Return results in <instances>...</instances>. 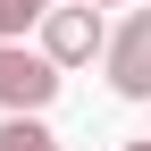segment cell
I'll return each instance as SVG.
<instances>
[{"label":"cell","instance_id":"cell-1","mask_svg":"<svg viewBox=\"0 0 151 151\" xmlns=\"http://www.w3.org/2000/svg\"><path fill=\"white\" fill-rule=\"evenodd\" d=\"M59 59L50 50H25V42H0V109H50L59 101Z\"/></svg>","mask_w":151,"mask_h":151},{"label":"cell","instance_id":"cell-2","mask_svg":"<svg viewBox=\"0 0 151 151\" xmlns=\"http://www.w3.org/2000/svg\"><path fill=\"white\" fill-rule=\"evenodd\" d=\"M42 50L59 67H92L109 50V25H101V9H92V0H67V9H50L42 17Z\"/></svg>","mask_w":151,"mask_h":151},{"label":"cell","instance_id":"cell-3","mask_svg":"<svg viewBox=\"0 0 151 151\" xmlns=\"http://www.w3.org/2000/svg\"><path fill=\"white\" fill-rule=\"evenodd\" d=\"M109 92L118 101H151V9H134L118 34H109Z\"/></svg>","mask_w":151,"mask_h":151},{"label":"cell","instance_id":"cell-4","mask_svg":"<svg viewBox=\"0 0 151 151\" xmlns=\"http://www.w3.org/2000/svg\"><path fill=\"white\" fill-rule=\"evenodd\" d=\"M0 151H59V134L42 126V109H9L0 118Z\"/></svg>","mask_w":151,"mask_h":151},{"label":"cell","instance_id":"cell-5","mask_svg":"<svg viewBox=\"0 0 151 151\" xmlns=\"http://www.w3.org/2000/svg\"><path fill=\"white\" fill-rule=\"evenodd\" d=\"M59 9V0H0V42H25V34H42V17Z\"/></svg>","mask_w":151,"mask_h":151},{"label":"cell","instance_id":"cell-6","mask_svg":"<svg viewBox=\"0 0 151 151\" xmlns=\"http://www.w3.org/2000/svg\"><path fill=\"white\" fill-rule=\"evenodd\" d=\"M92 9H126V0H92Z\"/></svg>","mask_w":151,"mask_h":151},{"label":"cell","instance_id":"cell-7","mask_svg":"<svg viewBox=\"0 0 151 151\" xmlns=\"http://www.w3.org/2000/svg\"><path fill=\"white\" fill-rule=\"evenodd\" d=\"M126 151H151V143H126Z\"/></svg>","mask_w":151,"mask_h":151}]
</instances>
